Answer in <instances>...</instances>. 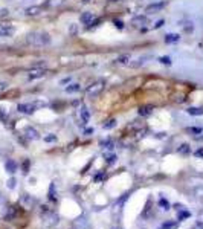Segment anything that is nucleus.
<instances>
[{
    "label": "nucleus",
    "instance_id": "1",
    "mask_svg": "<svg viewBox=\"0 0 203 229\" xmlns=\"http://www.w3.org/2000/svg\"><path fill=\"white\" fill-rule=\"evenodd\" d=\"M28 41L32 44H38V46H43V44H49L51 43V37L47 35L46 32H32L28 35Z\"/></svg>",
    "mask_w": 203,
    "mask_h": 229
},
{
    "label": "nucleus",
    "instance_id": "2",
    "mask_svg": "<svg viewBox=\"0 0 203 229\" xmlns=\"http://www.w3.org/2000/svg\"><path fill=\"white\" fill-rule=\"evenodd\" d=\"M103 90H104V81H96L87 89V95H89L90 98H95V96H98Z\"/></svg>",
    "mask_w": 203,
    "mask_h": 229
},
{
    "label": "nucleus",
    "instance_id": "3",
    "mask_svg": "<svg viewBox=\"0 0 203 229\" xmlns=\"http://www.w3.org/2000/svg\"><path fill=\"white\" fill-rule=\"evenodd\" d=\"M15 28L9 23H0V37H11L14 35Z\"/></svg>",
    "mask_w": 203,
    "mask_h": 229
},
{
    "label": "nucleus",
    "instance_id": "4",
    "mask_svg": "<svg viewBox=\"0 0 203 229\" xmlns=\"http://www.w3.org/2000/svg\"><path fill=\"white\" fill-rule=\"evenodd\" d=\"M37 105H40V104H31V103H26V104H18L17 110H18L20 113H25V114H32L34 112H35Z\"/></svg>",
    "mask_w": 203,
    "mask_h": 229
},
{
    "label": "nucleus",
    "instance_id": "5",
    "mask_svg": "<svg viewBox=\"0 0 203 229\" xmlns=\"http://www.w3.org/2000/svg\"><path fill=\"white\" fill-rule=\"evenodd\" d=\"M46 75V70L41 69V67H32V69L29 70L28 73V77L29 79H37V78H43Z\"/></svg>",
    "mask_w": 203,
    "mask_h": 229
},
{
    "label": "nucleus",
    "instance_id": "6",
    "mask_svg": "<svg viewBox=\"0 0 203 229\" xmlns=\"http://www.w3.org/2000/svg\"><path fill=\"white\" fill-rule=\"evenodd\" d=\"M147 23H148V18H147L145 15H138V17H134V18L131 20L133 28H138V29H142Z\"/></svg>",
    "mask_w": 203,
    "mask_h": 229
},
{
    "label": "nucleus",
    "instance_id": "7",
    "mask_svg": "<svg viewBox=\"0 0 203 229\" xmlns=\"http://www.w3.org/2000/svg\"><path fill=\"white\" fill-rule=\"evenodd\" d=\"M79 116H81V124L86 125L87 122H89V119H90V112H89V109L83 105V107L79 109Z\"/></svg>",
    "mask_w": 203,
    "mask_h": 229
},
{
    "label": "nucleus",
    "instance_id": "8",
    "mask_svg": "<svg viewBox=\"0 0 203 229\" xmlns=\"http://www.w3.org/2000/svg\"><path fill=\"white\" fill-rule=\"evenodd\" d=\"M25 134H26V138H28V139H32V140L40 139V133L34 129V127H26V129H25Z\"/></svg>",
    "mask_w": 203,
    "mask_h": 229
},
{
    "label": "nucleus",
    "instance_id": "9",
    "mask_svg": "<svg viewBox=\"0 0 203 229\" xmlns=\"http://www.w3.org/2000/svg\"><path fill=\"white\" fill-rule=\"evenodd\" d=\"M92 20H93V14L92 12H83V14H81V17H79V22L83 23V25H87L89 26L90 23H92Z\"/></svg>",
    "mask_w": 203,
    "mask_h": 229
},
{
    "label": "nucleus",
    "instance_id": "10",
    "mask_svg": "<svg viewBox=\"0 0 203 229\" xmlns=\"http://www.w3.org/2000/svg\"><path fill=\"white\" fill-rule=\"evenodd\" d=\"M138 113L140 114V116H150V114L153 113V105H140Z\"/></svg>",
    "mask_w": 203,
    "mask_h": 229
},
{
    "label": "nucleus",
    "instance_id": "11",
    "mask_svg": "<svg viewBox=\"0 0 203 229\" xmlns=\"http://www.w3.org/2000/svg\"><path fill=\"white\" fill-rule=\"evenodd\" d=\"M164 6H165L164 2H162V3H153V5H150V6H147V12H148V14H153V12L160 11Z\"/></svg>",
    "mask_w": 203,
    "mask_h": 229
},
{
    "label": "nucleus",
    "instance_id": "12",
    "mask_svg": "<svg viewBox=\"0 0 203 229\" xmlns=\"http://www.w3.org/2000/svg\"><path fill=\"white\" fill-rule=\"evenodd\" d=\"M5 168H6V171H8L9 174H14L17 171V164L14 162V160H6V164H5Z\"/></svg>",
    "mask_w": 203,
    "mask_h": 229
},
{
    "label": "nucleus",
    "instance_id": "13",
    "mask_svg": "<svg viewBox=\"0 0 203 229\" xmlns=\"http://www.w3.org/2000/svg\"><path fill=\"white\" fill-rule=\"evenodd\" d=\"M114 63H116V64H121V66L130 64V55H127V53H124V55H119L116 60H114Z\"/></svg>",
    "mask_w": 203,
    "mask_h": 229
},
{
    "label": "nucleus",
    "instance_id": "14",
    "mask_svg": "<svg viewBox=\"0 0 203 229\" xmlns=\"http://www.w3.org/2000/svg\"><path fill=\"white\" fill-rule=\"evenodd\" d=\"M180 40L179 34H166L165 35V43H177Z\"/></svg>",
    "mask_w": 203,
    "mask_h": 229
},
{
    "label": "nucleus",
    "instance_id": "15",
    "mask_svg": "<svg viewBox=\"0 0 203 229\" xmlns=\"http://www.w3.org/2000/svg\"><path fill=\"white\" fill-rule=\"evenodd\" d=\"M186 112L189 114H192V116H202L203 114V109H200V107H189Z\"/></svg>",
    "mask_w": 203,
    "mask_h": 229
},
{
    "label": "nucleus",
    "instance_id": "16",
    "mask_svg": "<svg viewBox=\"0 0 203 229\" xmlns=\"http://www.w3.org/2000/svg\"><path fill=\"white\" fill-rule=\"evenodd\" d=\"M177 151H179L180 154H183V156H186V154L191 153V147H189L188 144H182V145L177 148Z\"/></svg>",
    "mask_w": 203,
    "mask_h": 229
},
{
    "label": "nucleus",
    "instance_id": "17",
    "mask_svg": "<svg viewBox=\"0 0 203 229\" xmlns=\"http://www.w3.org/2000/svg\"><path fill=\"white\" fill-rule=\"evenodd\" d=\"M40 11H41L40 6H31V8L26 9V14H28V15H38Z\"/></svg>",
    "mask_w": 203,
    "mask_h": 229
},
{
    "label": "nucleus",
    "instance_id": "18",
    "mask_svg": "<svg viewBox=\"0 0 203 229\" xmlns=\"http://www.w3.org/2000/svg\"><path fill=\"white\" fill-rule=\"evenodd\" d=\"M194 229H203V212L199 214L197 220H195V225H194Z\"/></svg>",
    "mask_w": 203,
    "mask_h": 229
},
{
    "label": "nucleus",
    "instance_id": "19",
    "mask_svg": "<svg viewBox=\"0 0 203 229\" xmlns=\"http://www.w3.org/2000/svg\"><path fill=\"white\" fill-rule=\"evenodd\" d=\"M186 131L191 133V134H197V136H199V134L203 133V129H200V127H188Z\"/></svg>",
    "mask_w": 203,
    "mask_h": 229
},
{
    "label": "nucleus",
    "instance_id": "20",
    "mask_svg": "<svg viewBox=\"0 0 203 229\" xmlns=\"http://www.w3.org/2000/svg\"><path fill=\"white\" fill-rule=\"evenodd\" d=\"M116 125V119H109V121H105V122L103 124V127L105 130H110V129H113V127Z\"/></svg>",
    "mask_w": 203,
    "mask_h": 229
},
{
    "label": "nucleus",
    "instance_id": "21",
    "mask_svg": "<svg viewBox=\"0 0 203 229\" xmlns=\"http://www.w3.org/2000/svg\"><path fill=\"white\" fill-rule=\"evenodd\" d=\"M67 93H75L79 90V84H70V86H67L66 89H64Z\"/></svg>",
    "mask_w": 203,
    "mask_h": 229
},
{
    "label": "nucleus",
    "instance_id": "22",
    "mask_svg": "<svg viewBox=\"0 0 203 229\" xmlns=\"http://www.w3.org/2000/svg\"><path fill=\"white\" fill-rule=\"evenodd\" d=\"M159 205L162 206V209H165V211L170 209V202H168L166 199H164V197H162V199L159 200Z\"/></svg>",
    "mask_w": 203,
    "mask_h": 229
},
{
    "label": "nucleus",
    "instance_id": "23",
    "mask_svg": "<svg viewBox=\"0 0 203 229\" xmlns=\"http://www.w3.org/2000/svg\"><path fill=\"white\" fill-rule=\"evenodd\" d=\"M177 228V223L176 221H168V223H164L160 229H176Z\"/></svg>",
    "mask_w": 203,
    "mask_h": 229
},
{
    "label": "nucleus",
    "instance_id": "24",
    "mask_svg": "<svg viewBox=\"0 0 203 229\" xmlns=\"http://www.w3.org/2000/svg\"><path fill=\"white\" fill-rule=\"evenodd\" d=\"M104 159H105L107 164H113L114 160H116V156H114V154H104Z\"/></svg>",
    "mask_w": 203,
    "mask_h": 229
},
{
    "label": "nucleus",
    "instance_id": "25",
    "mask_svg": "<svg viewBox=\"0 0 203 229\" xmlns=\"http://www.w3.org/2000/svg\"><path fill=\"white\" fill-rule=\"evenodd\" d=\"M101 147L103 148H113V144H112L110 139H107V140H101Z\"/></svg>",
    "mask_w": 203,
    "mask_h": 229
},
{
    "label": "nucleus",
    "instance_id": "26",
    "mask_svg": "<svg viewBox=\"0 0 203 229\" xmlns=\"http://www.w3.org/2000/svg\"><path fill=\"white\" fill-rule=\"evenodd\" d=\"M57 140V134H47L44 136V142H55Z\"/></svg>",
    "mask_w": 203,
    "mask_h": 229
},
{
    "label": "nucleus",
    "instance_id": "27",
    "mask_svg": "<svg viewBox=\"0 0 203 229\" xmlns=\"http://www.w3.org/2000/svg\"><path fill=\"white\" fill-rule=\"evenodd\" d=\"M159 61H160L162 64L170 66V64H171V58H170V57H160V58H159Z\"/></svg>",
    "mask_w": 203,
    "mask_h": 229
},
{
    "label": "nucleus",
    "instance_id": "28",
    "mask_svg": "<svg viewBox=\"0 0 203 229\" xmlns=\"http://www.w3.org/2000/svg\"><path fill=\"white\" fill-rule=\"evenodd\" d=\"M113 25L116 26L118 29H124V22H122V20H118V18L113 20Z\"/></svg>",
    "mask_w": 203,
    "mask_h": 229
},
{
    "label": "nucleus",
    "instance_id": "29",
    "mask_svg": "<svg viewBox=\"0 0 203 229\" xmlns=\"http://www.w3.org/2000/svg\"><path fill=\"white\" fill-rule=\"evenodd\" d=\"M194 156H195V157H200V159H203V147H202V148H199V150H195V151H194Z\"/></svg>",
    "mask_w": 203,
    "mask_h": 229
},
{
    "label": "nucleus",
    "instance_id": "30",
    "mask_svg": "<svg viewBox=\"0 0 203 229\" xmlns=\"http://www.w3.org/2000/svg\"><path fill=\"white\" fill-rule=\"evenodd\" d=\"M101 22H103V20H101V18H95V20H92V23H90L89 26H87V28H92V26L95 28V26H98Z\"/></svg>",
    "mask_w": 203,
    "mask_h": 229
},
{
    "label": "nucleus",
    "instance_id": "31",
    "mask_svg": "<svg viewBox=\"0 0 203 229\" xmlns=\"http://www.w3.org/2000/svg\"><path fill=\"white\" fill-rule=\"evenodd\" d=\"M103 179H105V174L104 173H98L96 176H95V182H101Z\"/></svg>",
    "mask_w": 203,
    "mask_h": 229
},
{
    "label": "nucleus",
    "instance_id": "32",
    "mask_svg": "<svg viewBox=\"0 0 203 229\" xmlns=\"http://www.w3.org/2000/svg\"><path fill=\"white\" fill-rule=\"evenodd\" d=\"M6 118H8V114H6L5 109H0V119H2V121H6Z\"/></svg>",
    "mask_w": 203,
    "mask_h": 229
},
{
    "label": "nucleus",
    "instance_id": "33",
    "mask_svg": "<svg viewBox=\"0 0 203 229\" xmlns=\"http://www.w3.org/2000/svg\"><path fill=\"white\" fill-rule=\"evenodd\" d=\"M186 217H189V212H186V211H183V212L179 214V220H183V218H186Z\"/></svg>",
    "mask_w": 203,
    "mask_h": 229
},
{
    "label": "nucleus",
    "instance_id": "34",
    "mask_svg": "<svg viewBox=\"0 0 203 229\" xmlns=\"http://www.w3.org/2000/svg\"><path fill=\"white\" fill-rule=\"evenodd\" d=\"M53 191H55V185L52 183V185H51V192H49V194H51V199L55 200V194H53Z\"/></svg>",
    "mask_w": 203,
    "mask_h": 229
},
{
    "label": "nucleus",
    "instance_id": "35",
    "mask_svg": "<svg viewBox=\"0 0 203 229\" xmlns=\"http://www.w3.org/2000/svg\"><path fill=\"white\" fill-rule=\"evenodd\" d=\"M164 23H165L164 20H159V22H157L156 25H154V29H159V28H162V26H164Z\"/></svg>",
    "mask_w": 203,
    "mask_h": 229
},
{
    "label": "nucleus",
    "instance_id": "36",
    "mask_svg": "<svg viewBox=\"0 0 203 229\" xmlns=\"http://www.w3.org/2000/svg\"><path fill=\"white\" fill-rule=\"evenodd\" d=\"M28 168H29V160H25V164H23V173H28Z\"/></svg>",
    "mask_w": 203,
    "mask_h": 229
},
{
    "label": "nucleus",
    "instance_id": "37",
    "mask_svg": "<svg viewBox=\"0 0 203 229\" xmlns=\"http://www.w3.org/2000/svg\"><path fill=\"white\" fill-rule=\"evenodd\" d=\"M185 31H186V32H191V31H192V23H186Z\"/></svg>",
    "mask_w": 203,
    "mask_h": 229
},
{
    "label": "nucleus",
    "instance_id": "38",
    "mask_svg": "<svg viewBox=\"0 0 203 229\" xmlns=\"http://www.w3.org/2000/svg\"><path fill=\"white\" fill-rule=\"evenodd\" d=\"M8 186H9V188H14V186H15V179H9Z\"/></svg>",
    "mask_w": 203,
    "mask_h": 229
},
{
    "label": "nucleus",
    "instance_id": "39",
    "mask_svg": "<svg viewBox=\"0 0 203 229\" xmlns=\"http://www.w3.org/2000/svg\"><path fill=\"white\" fill-rule=\"evenodd\" d=\"M8 14H9V11H8V9H2V11H0V17H6Z\"/></svg>",
    "mask_w": 203,
    "mask_h": 229
},
{
    "label": "nucleus",
    "instance_id": "40",
    "mask_svg": "<svg viewBox=\"0 0 203 229\" xmlns=\"http://www.w3.org/2000/svg\"><path fill=\"white\" fill-rule=\"evenodd\" d=\"M67 83H70V77H69V78H64V79H61V84H67Z\"/></svg>",
    "mask_w": 203,
    "mask_h": 229
},
{
    "label": "nucleus",
    "instance_id": "41",
    "mask_svg": "<svg viewBox=\"0 0 203 229\" xmlns=\"http://www.w3.org/2000/svg\"><path fill=\"white\" fill-rule=\"evenodd\" d=\"M90 133H93V129H87L86 130V134H90Z\"/></svg>",
    "mask_w": 203,
    "mask_h": 229
},
{
    "label": "nucleus",
    "instance_id": "42",
    "mask_svg": "<svg viewBox=\"0 0 203 229\" xmlns=\"http://www.w3.org/2000/svg\"><path fill=\"white\" fill-rule=\"evenodd\" d=\"M195 139H197V140H203V136H195Z\"/></svg>",
    "mask_w": 203,
    "mask_h": 229
},
{
    "label": "nucleus",
    "instance_id": "43",
    "mask_svg": "<svg viewBox=\"0 0 203 229\" xmlns=\"http://www.w3.org/2000/svg\"><path fill=\"white\" fill-rule=\"evenodd\" d=\"M83 2H84V3H89V2H90V0H83Z\"/></svg>",
    "mask_w": 203,
    "mask_h": 229
},
{
    "label": "nucleus",
    "instance_id": "44",
    "mask_svg": "<svg viewBox=\"0 0 203 229\" xmlns=\"http://www.w3.org/2000/svg\"><path fill=\"white\" fill-rule=\"evenodd\" d=\"M114 229H118V228H114Z\"/></svg>",
    "mask_w": 203,
    "mask_h": 229
}]
</instances>
